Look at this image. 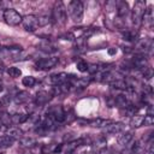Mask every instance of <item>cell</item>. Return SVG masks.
Listing matches in <instances>:
<instances>
[{
	"label": "cell",
	"mask_w": 154,
	"mask_h": 154,
	"mask_svg": "<svg viewBox=\"0 0 154 154\" xmlns=\"http://www.w3.org/2000/svg\"><path fill=\"white\" fill-rule=\"evenodd\" d=\"M11 100H12L11 95H10V94H5V95L1 96V99H0V105H2V106H7V105H10Z\"/></svg>",
	"instance_id": "cell-33"
},
{
	"label": "cell",
	"mask_w": 154,
	"mask_h": 154,
	"mask_svg": "<svg viewBox=\"0 0 154 154\" xmlns=\"http://www.w3.org/2000/svg\"><path fill=\"white\" fill-rule=\"evenodd\" d=\"M13 100H14V102H16L17 105H22V103H24L25 101L29 100V94H28L26 91H18V93L13 96Z\"/></svg>",
	"instance_id": "cell-19"
},
{
	"label": "cell",
	"mask_w": 154,
	"mask_h": 154,
	"mask_svg": "<svg viewBox=\"0 0 154 154\" xmlns=\"http://www.w3.org/2000/svg\"><path fill=\"white\" fill-rule=\"evenodd\" d=\"M59 61L58 57H48V58H42L40 60H37L36 66L40 70H49L52 67H54Z\"/></svg>",
	"instance_id": "cell-8"
},
{
	"label": "cell",
	"mask_w": 154,
	"mask_h": 154,
	"mask_svg": "<svg viewBox=\"0 0 154 154\" xmlns=\"http://www.w3.org/2000/svg\"><path fill=\"white\" fill-rule=\"evenodd\" d=\"M29 114H25V113H14V114H11V124H14V125H19V124H23L26 122Z\"/></svg>",
	"instance_id": "cell-13"
},
{
	"label": "cell",
	"mask_w": 154,
	"mask_h": 154,
	"mask_svg": "<svg viewBox=\"0 0 154 154\" xmlns=\"http://www.w3.org/2000/svg\"><path fill=\"white\" fill-rule=\"evenodd\" d=\"M143 117L144 116H140V114H135L132 116L131 120H130V125L132 128H140L143 125Z\"/></svg>",
	"instance_id": "cell-23"
},
{
	"label": "cell",
	"mask_w": 154,
	"mask_h": 154,
	"mask_svg": "<svg viewBox=\"0 0 154 154\" xmlns=\"http://www.w3.org/2000/svg\"><path fill=\"white\" fill-rule=\"evenodd\" d=\"M19 144L24 148H30L36 144V141L31 137H22V138H19Z\"/></svg>",
	"instance_id": "cell-24"
},
{
	"label": "cell",
	"mask_w": 154,
	"mask_h": 154,
	"mask_svg": "<svg viewBox=\"0 0 154 154\" xmlns=\"http://www.w3.org/2000/svg\"><path fill=\"white\" fill-rule=\"evenodd\" d=\"M111 85L116 89H126L128 88V84L123 79V78H117V79H113L111 82Z\"/></svg>",
	"instance_id": "cell-25"
},
{
	"label": "cell",
	"mask_w": 154,
	"mask_h": 154,
	"mask_svg": "<svg viewBox=\"0 0 154 154\" xmlns=\"http://www.w3.org/2000/svg\"><path fill=\"white\" fill-rule=\"evenodd\" d=\"M154 124V117L153 114H146L143 117V125L144 126H152Z\"/></svg>",
	"instance_id": "cell-31"
},
{
	"label": "cell",
	"mask_w": 154,
	"mask_h": 154,
	"mask_svg": "<svg viewBox=\"0 0 154 154\" xmlns=\"http://www.w3.org/2000/svg\"><path fill=\"white\" fill-rule=\"evenodd\" d=\"M95 147L97 148V149H103V148H106V140L103 138V137H100V138H97L96 140V142H95Z\"/></svg>",
	"instance_id": "cell-34"
},
{
	"label": "cell",
	"mask_w": 154,
	"mask_h": 154,
	"mask_svg": "<svg viewBox=\"0 0 154 154\" xmlns=\"http://www.w3.org/2000/svg\"><path fill=\"white\" fill-rule=\"evenodd\" d=\"M146 11V1L137 0L132 8V22L135 25H140L142 23V16Z\"/></svg>",
	"instance_id": "cell-4"
},
{
	"label": "cell",
	"mask_w": 154,
	"mask_h": 154,
	"mask_svg": "<svg viewBox=\"0 0 154 154\" xmlns=\"http://www.w3.org/2000/svg\"><path fill=\"white\" fill-rule=\"evenodd\" d=\"M116 10L119 17H125L129 13V5L125 1H119L118 4H116Z\"/></svg>",
	"instance_id": "cell-16"
},
{
	"label": "cell",
	"mask_w": 154,
	"mask_h": 154,
	"mask_svg": "<svg viewBox=\"0 0 154 154\" xmlns=\"http://www.w3.org/2000/svg\"><path fill=\"white\" fill-rule=\"evenodd\" d=\"M138 47L142 48L144 52H148V51L152 49V47H153V42H152V40H149V38H144L143 41H141V43L138 45Z\"/></svg>",
	"instance_id": "cell-27"
},
{
	"label": "cell",
	"mask_w": 154,
	"mask_h": 154,
	"mask_svg": "<svg viewBox=\"0 0 154 154\" xmlns=\"http://www.w3.org/2000/svg\"><path fill=\"white\" fill-rule=\"evenodd\" d=\"M109 123H111L109 120H106V119H102V118H96V119H93V120L88 122V124L93 128H105Z\"/></svg>",
	"instance_id": "cell-21"
},
{
	"label": "cell",
	"mask_w": 154,
	"mask_h": 154,
	"mask_svg": "<svg viewBox=\"0 0 154 154\" xmlns=\"http://www.w3.org/2000/svg\"><path fill=\"white\" fill-rule=\"evenodd\" d=\"M125 125L124 123H120V122H116V123H109L107 124L105 128H103V132L105 134H112V135H116V134H120L123 132Z\"/></svg>",
	"instance_id": "cell-9"
},
{
	"label": "cell",
	"mask_w": 154,
	"mask_h": 154,
	"mask_svg": "<svg viewBox=\"0 0 154 154\" xmlns=\"http://www.w3.org/2000/svg\"><path fill=\"white\" fill-rule=\"evenodd\" d=\"M22 47H4L0 48V57L7 60H19L22 57Z\"/></svg>",
	"instance_id": "cell-2"
},
{
	"label": "cell",
	"mask_w": 154,
	"mask_h": 154,
	"mask_svg": "<svg viewBox=\"0 0 154 154\" xmlns=\"http://www.w3.org/2000/svg\"><path fill=\"white\" fill-rule=\"evenodd\" d=\"M6 135L12 137L14 141L16 140H19L23 137V131L19 129V128H16V126H11V128H7L6 129Z\"/></svg>",
	"instance_id": "cell-14"
},
{
	"label": "cell",
	"mask_w": 154,
	"mask_h": 154,
	"mask_svg": "<svg viewBox=\"0 0 154 154\" xmlns=\"http://www.w3.org/2000/svg\"><path fill=\"white\" fill-rule=\"evenodd\" d=\"M22 24H23V28H24L26 31H29V32H34L36 29H38L37 17L34 16V14H28V16L23 17Z\"/></svg>",
	"instance_id": "cell-7"
},
{
	"label": "cell",
	"mask_w": 154,
	"mask_h": 154,
	"mask_svg": "<svg viewBox=\"0 0 154 154\" xmlns=\"http://www.w3.org/2000/svg\"><path fill=\"white\" fill-rule=\"evenodd\" d=\"M22 83H23V85H25V87H34L35 83H36V79H35L32 76H25V77H23Z\"/></svg>",
	"instance_id": "cell-28"
},
{
	"label": "cell",
	"mask_w": 154,
	"mask_h": 154,
	"mask_svg": "<svg viewBox=\"0 0 154 154\" xmlns=\"http://www.w3.org/2000/svg\"><path fill=\"white\" fill-rule=\"evenodd\" d=\"M4 19L10 25H18L19 23H22L23 17L16 10H13V8H6L4 11Z\"/></svg>",
	"instance_id": "cell-6"
},
{
	"label": "cell",
	"mask_w": 154,
	"mask_h": 154,
	"mask_svg": "<svg viewBox=\"0 0 154 154\" xmlns=\"http://www.w3.org/2000/svg\"><path fill=\"white\" fill-rule=\"evenodd\" d=\"M107 53H108L109 55H114V54L117 53V48H114V47H112V48H108Z\"/></svg>",
	"instance_id": "cell-35"
},
{
	"label": "cell",
	"mask_w": 154,
	"mask_h": 154,
	"mask_svg": "<svg viewBox=\"0 0 154 154\" xmlns=\"http://www.w3.org/2000/svg\"><path fill=\"white\" fill-rule=\"evenodd\" d=\"M132 66L140 70H146L148 67V61L144 55H136L132 59Z\"/></svg>",
	"instance_id": "cell-11"
},
{
	"label": "cell",
	"mask_w": 154,
	"mask_h": 154,
	"mask_svg": "<svg viewBox=\"0 0 154 154\" xmlns=\"http://www.w3.org/2000/svg\"><path fill=\"white\" fill-rule=\"evenodd\" d=\"M69 13L75 23H81L83 19V13H84V6L82 1L79 0H73L69 4Z\"/></svg>",
	"instance_id": "cell-1"
},
{
	"label": "cell",
	"mask_w": 154,
	"mask_h": 154,
	"mask_svg": "<svg viewBox=\"0 0 154 154\" xmlns=\"http://www.w3.org/2000/svg\"><path fill=\"white\" fill-rule=\"evenodd\" d=\"M14 140L7 135H2L0 136V149H6L8 147H11L13 144Z\"/></svg>",
	"instance_id": "cell-18"
},
{
	"label": "cell",
	"mask_w": 154,
	"mask_h": 154,
	"mask_svg": "<svg viewBox=\"0 0 154 154\" xmlns=\"http://www.w3.org/2000/svg\"><path fill=\"white\" fill-rule=\"evenodd\" d=\"M69 76L70 75L64 73V72H60V73H57V75H52L51 76V82L54 85H59V84H63L65 82H69Z\"/></svg>",
	"instance_id": "cell-12"
},
{
	"label": "cell",
	"mask_w": 154,
	"mask_h": 154,
	"mask_svg": "<svg viewBox=\"0 0 154 154\" xmlns=\"http://www.w3.org/2000/svg\"><path fill=\"white\" fill-rule=\"evenodd\" d=\"M53 19L59 24H65L67 19V13L64 4L61 1H57L53 7Z\"/></svg>",
	"instance_id": "cell-3"
},
{
	"label": "cell",
	"mask_w": 154,
	"mask_h": 154,
	"mask_svg": "<svg viewBox=\"0 0 154 154\" xmlns=\"http://www.w3.org/2000/svg\"><path fill=\"white\" fill-rule=\"evenodd\" d=\"M38 48H40L42 52H46V53H53V52H55V47H54L51 42H48L47 40H46V41H42V42L38 45Z\"/></svg>",
	"instance_id": "cell-22"
},
{
	"label": "cell",
	"mask_w": 154,
	"mask_h": 154,
	"mask_svg": "<svg viewBox=\"0 0 154 154\" xmlns=\"http://www.w3.org/2000/svg\"><path fill=\"white\" fill-rule=\"evenodd\" d=\"M0 6H1V1H0Z\"/></svg>",
	"instance_id": "cell-37"
},
{
	"label": "cell",
	"mask_w": 154,
	"mask_h": 154,
	"mask_svg": "<svg viewBox=\"0 0 154 154\" xmlns=\"http://www.w3.org/2000/svg\"><path fill=\"white\" fill-rule=\"evenodd\" d=\"M52 96H53V93H48V91H46V90L38 91V93L36 94V97H35V103H36V106H43V105H46V103L51 100Z\"/></svg>",
	"instance_id": "cell-10"
},
{
	"label": "cell",
	"mask_w": 154,
	"mask_h": 154,
	"mask_svg": "<svg viewBox=\"0 0 154 154\" xmlns=\"http://www.w3.org/2000/svg\"><path fill=\"white\" fill-rule=\"evenodd\" d=\"M136 36H137V34H136L135 31L125 30V31L123 32V37H124V40H126V41H135V40H136Z\"/></svg>",
	"instance_id": "cell-29"
},
{
	"label": "cell",
	"mask_w": 154,
	"mask_h": 154,
	"mask_svg": "<svg viewBox=\"0 0 154 154\" xmlns=\"http://www.w3.org/2000/svg\"><path fill=\"white\" fill-rule=\"evenodd\" d=\"M142 22L146 25H149V26L153 24V11H152V7H148L144 11V13L142 16Z\"/></svg>",
	"instance_id": "cell-20"
},
{
	"label": "cell",
	"mask_w": 154,
	"mask_h": 154,
	"mask_svg": "<svg viewBox=\"0 0 154 154\" xmlns=\"http://www.w3.org/2000/svg\"><path fill=\"white\" fill-rule=\"evenodd\" d=\"M0 90H2V82H1V79H0Z\"/></svg>",
	"instance_id": "cell-36"
},
{
	"label": "cell",
	"mask_w": 154,
	"mask_h": 154,
	"mask_svg": "<svg viewBox=\"0 0 154 154\" xmlns=\"http://www.w3.org/2000/svg\"><path fill=\"white\" fill-rule=\"evenodd\" d=\"M77 70L79 71V72H85V71H88V64H87V61H84V60H79V61H77Z\"/></svg>",
	"instance_id": "cell-32"
},
{
	"label": "cell",
	"mask_w": 154,
	"mask_h": 154,
	"mask_svg": "<svg viewBox=\"0 0 154 154\" xmlns=\"http://www.w3.org/2000/svg\"><path fill=\"white\" fill-rule=\"evenodd\" d=\"M114 105H118L119 107L126 108L129 105H131V102H130V100H129V97H128L126 95L119 94V95H117V96L114 97Z\"/></svg>",
	"instance_id": "cell-15"
},
{
	"label": "cell",
	"mask_w": 154,
	"mask_h": 154,
	"mask_svg": "<svg viewBox=\"0 0 154 154\" xmlns=\"http://www.w3.org/2000/svg\"><path fill=\"white\" fill-rule=\"evenodd\" d=\"M131 141H132V134L131 132H123L118 137V143L120 146H124V147L129 146L131 143Z\"/></svg>",
	"instance_id": "cell-17"
},
{
	"label": "cell",
	"mask_w": 154,
	"mask_h": 154,
	"mask_svg": "<svg viewBox=\"0 0 154 154\" xmlns=\"http://www.w3.org/2000/svg\"><path fill=\"white\" fill-rule=\"evenodd\" d=\"M47 117H49L54 123H63L66 119V113L61 106H52L48 108Z\"/></svg>",
	"instance_id": "cell-5"
},
{
	"label": "cell",
	"mask_w": 154,
	"mask_h": 154,
	"mask_svg": "<svg viewBox=\"0 0 154 154\" xmlns=\"http://www.w3.org/2000/svg\"><path fill=\"white\" fill-rule=\"evenodd\" d=\"M37 22H38V26H45L51 22V17L45 14V16H38L37 17Z\"/></svg>",
	"instance_id": "cell-30"
},
{
	"label": "cell",
	"mask_w": 154,
	"mask_h": 154,
	"mask_svg": "<svg viewBox=\"0 0 154 154\" xmlns=\"http://www.w3.org/2000/svg\"><path fill=\"white\" fill-rule=\"evenodd\" d=\"M7 73H8V76L12 77V78H18V77L22 76L20 69H18V67H16V66H10V67L7 69Z\"/></svg>",
	"instance_id": "cell-26"
}]
</instances>
